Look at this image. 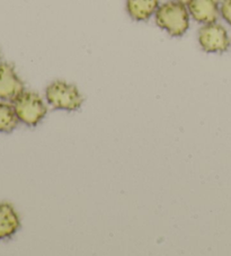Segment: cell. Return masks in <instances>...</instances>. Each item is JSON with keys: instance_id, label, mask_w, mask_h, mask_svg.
<instances>
[{"instance_id": "cell-1", "label": "cell", "mask_w": 231, "mask_h": 256, "mask_svg": "<svg viewBox=\"0 0 231 256\" xmlns=\"http://www.w3.org/2000/svg\"><path fill=\"white\" fill-rule=\"evenodd\" d=\"M190 12L186 4L170 0L159 8L154 14L156 24L165 30L172 36H182L190 28Z\"/></svg>"}, {"instance_id": "cell-2", "label": "cell", "mask_w": 231, "mask_h": 256, "mask_svg": "<svg viewBox=\"0 0 231 256\" xmlns=\"http://www.w3.org/2000/svg\"><path fill=\"white\" fill-rule=\"evenodd\" d=\"M46 98L53 108L69 112L78 110L84 102L77 87L62 80L53 82L46 87Z\"/></svg>"}, {"instance_id": "cell-3", "label": "cell", "mask_w": 231, "mask_h": 256, "mask_svg": "<svg viewBox=\"0 0 231 256\" xmlns=\"http://www.w3.org/2000/svg\"><path fill=\"white\" fill-rule=\"evenodd\" d=\"M12 103L20 121L28 126H36L48 112L43 100L33 92H23Z\"/></svg>"}, {"instance_id": "cell-4", "label": "cell", "mask_w": 231, "mask_h": 256, "mask_svg": "<svg viewBox=\"0 0 231 256\" xmlns=\"http://www.w3.org/2000/svg\"><path fill=\"white\" fill-rule=\"evenodd\" d=\"M198 43L202 50L208 54H222L230 46V38L226 30L216 22L203 24L198 30Z\"/></svg>"}, {"instance_id": "cell-5", "label": "cell", "mask_w": 231, "mask_h": 256, "mask_svg": "<svg viewBox=\"0 0 231 256\" xmlns=\"http://www.w3.org/2000/svg\"><path fill=\"white\" fill-rule=\"evenodd\" d=\"M24 92V82L15 68L7 62L0 64V100L14 102Z\"/></svg>"}, {"instance_id": "cell-6", "label": "cell", "mask_w": 231, "mask_h": 256, "mask_svg": "<svg viewBox=\"0 0 231 256\" xmlns=\"http://www.w3.org/2000/svg\"><path fill=\"white\" fill-rule=\"evenodd\" d=\"M186 6L190 17L201 24L214 23L220 15V0H188Z\"/></svg>"}, {"instance_id": "cell-7", "label": "cell", "mask_w": 231, "mask_h": 256, "mask_svg": "<svg viewBox=\"0 0 231 256\" xmlns=\"http://www.w3.org/2000/svg\"><path fill=\"white\" fill-rule=\"evenodd\" d=\"M20 220L10 203H0V240H6L18 230Z\"/></svg>"}, {"instance_id": "cell-8", "label": "cell", "mask_w": 231, "mask_h": 256, "mask_svg": "<svg viewBox=\"0 0 231 256\" xmlns=\"http://www.w3.org/2000/svg\"><path fill=\"white\" fill-rule=\"evenodd\" d=\"M159 4L160 0H126V10L132 20L144 22L156 14Z\"/></svg>"}, {"instance_id": "cell-9", "label": "cell", "mask_w": 231, "mask_h": 256, "mask_svg": "<svg viewBox=\"0 0 231 256\" xmlns=\"http://www.w3.org/2000/svg\"><path fill=\"white\" fill-rule=\"evenodd\" d=\"M20 118L17 116L14 105L10 103H0V132L10 134L18 126Z\"/></svg>"}, {"instance_id": "cell-10", "label": "cell", "mask_w": 231, "mask_h": 256, "mask_svg": "<svg viewBox=\"0 0 231 256\" xmlns=\"http://www.w3.org/2000/svg\"><path fill=\"white\" fill-rule=\"evenodd\" d=\"M220 15L231 26V0H222L220 4Z\"/></svg>"}, {"instance_id": "cell-11", "label": "cell", "mask_w": 231, "mask_h": 256, "mask_svg": "<svg viewBox=\"0 0 231 256\" xmlns=\"http://www.w3.org/2000/svg\"><path fill=\"white\" fill-rule=\"evenodd\" d=\"M177 2H184V4H188V0H177Z\"/></svg>"}]
</instances>
